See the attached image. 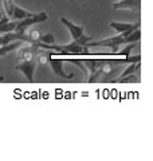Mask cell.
Wrapping results in <instances>:
<instances>
[{
    "instance_id": "obj_1",
    "label": "cell",
    "mask_w": 153,
    "mask_h": 161,
    "mask_svg": "<svg viewBox=\"0 0 153 161\" xmlns=\"http://www.w3.org/2000/svg\"><path fill=\"white\" fill-rule=\"evenodd\" d=\"M39 51V47L35 43H27L26 46L19 47V53L16 57V64L15 70L20 71L28 82H34L35 67H37V59L35 55Z\"/></svg>"
},
{
    "instance_id": "obj_2",
    "label": "cell",
    "mask_w": 153,
    "mask_h": 161,
    "mask_svg": "<svg viewBox=\"0 0 153 161\" xmlns=\"http://www.w3.org/2000/svg\"><path fill=\"white\" fill-rule=\"evenodd\" d=\"M140 38H141V32H140V28H137L133 32H120L116 36L106 38L102 40H90L86 44V47L88 48L89 47H108L113 50V53H117L121 44L140 42Z\"/></svg>"
},
{
    "instance_id": "obj_3",
    "label": "cell",
    "mask_w": 153,
    "mask_h": 161,
    "mask_svg": "<svg viewBox=\"0 0 153 161\" xmlns=\"http://www.w3.org/2000/svg\"><path fill=\"white\" fill-rule=\"evenodd\" d=\"M46 20H48V15L46 12H37V14L34 12L31 16L24 18L22 20H18L15 31L16 32H26L28 27L34 26V24H38V23H43V22H46Z\"/></svg>"
},
{
    "instance_id": "obj_4",
    "label": "cell",
    "mask_w": 153,
    "mask_h": 161,
    "mask_svg": "<svg viewBox=\"0 0 153 161\" xmlns=\"http://www.w3.org/2000/svg\"><path fill=\"white\" fill-rule=\"evenodd\" d=\"M83 64L88 66L89 70V77L88 82H97L102 77V71H104V64L105 62H95V60H85Z\"/></svg>"
},
{
    "instance_id": "obj_5",
    "label": "cell",
    "mask_w": 153,
    "mask_h": 161,
    "mask_svg": "<svg viewBox=\"0 0 153 161\" xmlns=\"http://www.w3.org/2000/svg\"><path fill=\"white\" fill-rule=\"evenodd\" d=\"M60 23H62L63 26L70 31V35H71V38H73V40H76V39L82 38L85 35L83 34V26L75 24L73 22H70V20H67L66 18H60Z\"/></svg>"
},
{
    "instance_id": "obj_6",
    "label": "cell",
    "mask_w": 153,
    "mask_h": 161,
    "mask_svg": "<svg viewBox=\"0 0 153 161\" xmlns=\"http://www.w3.org/2000/svg\"><path fill=\"white\" fill-rule=\"evenodd\" d=\"M113 9H129V11H137L141 9V0H120L111 6Z\"/></svg>"
},
{
    "instance_id": "obj_7",
    "label": "cell",
    "mask_w": 153,
    "mask_h": 161,
    "mask_svg": "<svg viewBox=\"0 0 153 161\" xmlns=\"http://www.w3.org/2000/svg\"><path fill=\"white\" fill-rule=\"evenodd\" d=\"M18 20H11L6 12H0V34H6V32H11L15 31Z\"/></svg>"
},
{
    "instance_id": "obj_8",
    "label": "cell",
    "mask_w": 153,
    "mask_h": 161,
    "mask_svg": "<svg viewBox=\"0 0 153 161\" xmlns=\"http://www.w3.org/2000/svg\"><path fill=\"white\" fill-rule=\"evenodd\" d=\"M48 64L51 66V70L58 75L60 78H65V79H70L73 78V74H66L63 71V60L62 59H48Z\"/></svg>"
},
{
    "instance_id": "obj_9",
    "label": "cell",
    "mask_w": 153,
    "mask_h": 161,
    "mask_svg": "<svg viewBox=\"0 0 153 161\" xmlns=\"http://www.w3.org/2000/svg\"><path fill=\"white\" fill-rule=\"evenodd\" d=\"M110 27L114 28L117 32H133L134 30L140 28V22L136 23H120V22H111Z\"/></svg>"
},
{
    "instance_id": "obj_10",
    "label": "cell",
    "mask_w": 153,
    "mask_h": 161,
    "mask_svg": "<svg viewBox=\"0 0 153 161\" xmlns=\"http://www.w3.org/2000/svg\"><path fill=\"white\" fill-rule=\"evenodd\" d=\"M34 12H28V11H26V9L23 8H20L19 6H16L15 4L14 6V9H12V14H11V16H9V19L11 20H22L24 18H28V16H31Z\"/></svg>"
},
{
    "instance_id": "obj_11",
    "label": "cell",
    "mask_w": 153,
    "mask_h": 161,
    "mask_svg": "<svg viewBox=\"0 0 153 161\" xmlns=\"http://www.w3.org/2000/svg\"><path fill=\"white\" fill-rule=\"evenodd\" d=\"M22 44H23V42H19V40H16V42H12V43L4 44V46H0V58L4 57V55H7L8 53L14 51V50L19 48Z\"/></svg>"
},
{
    "instance_id": "obj_12",
    "label": "cell",
    "mask_w": 153,
    "mask_h": 161,
    "mask_svg": "<svg viewBox=\"0 0 153 161\" xmlns=\"http://www.w3.org/2000/svg\"><path fill=\"white\" fill-rule=\"evenodd\" d=\"M37 43H42V44L51 46V44H55V38H54L53 34H40V36H39Z\"/></svg>"
}]
</instances>
